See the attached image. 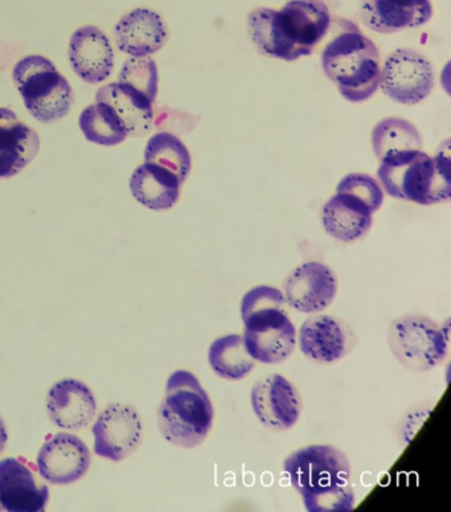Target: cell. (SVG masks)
<instances>
[{"label":"cell","instance_id":"6da1fadb","mask_svg":"<svg viewBox=\"0 0 451 512\" xmlns=\"http://www.w3.org/2000/svg\"><path fill=\"white\" fill-rule=\"evenodd\" d=\"M331 14L322 0H289L281 10L258 7L248 15L250 39L264 56L295 61L326 38Z\"/></svg>","mask_w":451,"mask_h":512},{"label":"cell","instance_id":"cb8c5ba5","mask_svg":"<svg viewBox=\"0 0 451 512\" xmlns=\"http://www.w3.org/2000/svg\"><path fill=\"white\" fill-rule=\"evenodd\" d=\"M208 362L219 378L240 382L252 374L256 360L246 351L243 335H225L217 338L208 351Z\"/></svg>","mask_w":451,"mask_h":512},{"label":"cell","instance_id":"603a6c76","mask_svg":"<svg viewBox=\"0 0 451 512\" xmlns=\"http://www.w3.org/2000/svg\"><path fill=\"white\" fill-rule=\"evenodd\" d=\"M96 101L105 102L116 110L127 133L133 137H142L153 128V102L133 86L122 83L102 86L96 94Z\"/></svg>","mask_w":451,"mask_h":512},{"label":"cell","instance_id":"9c48e42d","mask_svg":"<svg viewBox=\"0 0 451 512\" xmlns=\"http://www.w3.org/2000/svg\"><path fill=\"white\" fill-rule=\"evenodd\" d=\"M379 88L399 104H420L432 93L434 69L422 53L408 48L397 49L381 68Z\"/></svg>","mask_w":451,"mask_h":512},{"label":"cell","instance_id":"484cf974","mask_svg":"<svg viewBox=\"0 0 451 512\" xmlns=\"http://www.w3.org/2000/svg\"><path fill=\"white\" fill-rule=\"evenodd\" d=\"M372 149L376 157L405 150H422V138L416 126L403 118L391 117L380 121L372 130Z\"/></svg>","mask_w":451,"mask_h":512},{"label":"cell","instance_id":"ac0fdd59","mask_svg":"<svg viewBox=\"0 0 451 512\" xmlns=\"http://www.w3.org/2000/svg\"><path fill=\"white\" fill-rule=\"evenodd\" d=\"M118 49L133 57H147L163 48L168 39L166 23L157 12L137 8L122 16L114 28Z\"/></svg>","mask_w":451,"mask_h":512},{"label":"cell","instance_id":"f1b7e54d","mask_svg":"<svg viewBox=\"0 0 451 512\" xmlns=\"http://www.w3.org/2000/svg\"><path fill=\"white\" fill-rule=\"evenodd\" d=\"M336 192L352 195L362 200L364 204H367L372 214L379 211L384 203V191L380 183L375 178H372V176L360 174V172L344 176L340 180Z\"/></svg>","mask_w":451,"mask_h":512},{"label":"cell","instance_id":"8fae6325","mask_svg":"<svg viewBox=\"0 0 451 512\" xmlns=\"http://www.w3.org/2000/svg\"><path fill=\"white\" fill-rule=\"evenodd\" d=\"M257 419L266 428L289 430L302 413V400L297 388L281 375H270L254 384L250 393Z\"/></svg>","mask_w":451,"mask_h":512},{"label":"cell","instance_id":"44dd1931","mask_svg":"<svg viewBox=\"0 0 451 512\" xmlns=\"http://www.w3.org/2000/svg\"><path fill=\"white\" fill-rule=\"evenodd\" d=\"M372 211L367 204L355 196L340 194L332 196L322 210L325 231L343 243H354L362 239L372 227Z\"/></svg>","mask_w":451,"mask_h":512},{"label":"cell","instance_id":"277c9868","mask_svg":"<svg viewBox=\"0 0 451 512\" xmlns=\"http://www.w3.org/2000/svg\"><path fill=\"white\" fill-rule=\"evenodd\" d=\"M339 23L342 30L322 52L323 72L347 101L363 102L379 89L380 52L350 20Z\"/></svg>","mask_w":451,"mask_h":512},{"label":"cell","instance_id":"30bf717a","mask_svg":"<svg viewBox=\"0 0 451 512\" xmlns=\"http://www.w3.org/2000/svg\"><path fill=\"white\" fill-rule=\"evenodd\" d=\"M92 432L97 456L120 462L141 445L142 420L137 409L130 405L112 404L98 416Z\"/></svg>","mask_w":451,"mask_h":512},{"label":"cell","instance_id":"2e32d148","mask_svg":"<svg viewBox=\"0 0 451 512\" xmlns=\"http://www.w3.org/2000/svg\"><path fill=\"white\" fill-rule=\"evenodd\" d=\"M49 419L65 430H80L92 423L97 401L92 389L76 379H64L52 385L47 397Z\"/></svg>","mask_w":451,"mask_h":512},{"label":"cell","instance_id":"f546056e","mask_svg":"<svg viewBox=\"0 0 451 512\" xmlns=\"http://www.w3.org/2000/svg\"><path fill=\"white\" fill-rule=\"evenodd\" d=\"M8 440V434L4 421L0 419V454H2L4 448H6Z\"/></svg>","mask_w":451,"mask_h":512},{"label":"cell","instance_id":"7c38bea8","mask_svg":"<svg viewBox=\"0 0 451 512\" xmlns=\"http://www.w3.org/2000/svg\"><path fill=\"white\" fill-rule=\"evenodd\" d=\"M336 293V276L322 262L310 261L299 265L285 281V301L299 313H321L335 301Z\"/></svg>","mask_w":451,"mask_h":512},{"label":"cell","instance_id":"9a60e30c","mask_svg":"<svg viewBox=\"0 0 451 512\" xmlns=\"http://www.w3.org/2000/svg\"><path fill=\"white\" fill-rule=\"evenodd\" d=\"M432 16V0H360V19L379 34L424 26Z\"/></svg>","mask_w":451,"mask_h":512},{"label":"cell","instance_id":"3957f363","mask_svg":"<svg viewBox=\"0 0 451 512\" xmlns=\"http://www.w3.org/2000/svg\"><path fill=\"white\" fill-rule=\"evenodd\" d=\"M285 296L273 286H256L241 301L246 351L256 362L278 364L297 346V330L285 309Z\"/></svg>","mask_w":451,"mask_h":512},{"label":"cell","instance_id":"ffe728a7","mask_svg":"<svg viewBox=\"0 0 451 512\" xmlns=\"http://www.w3.org/2000/svg\"><path fill=\"white\" fill-rule=\"evenodd\" d=\"M299 348L302 354L317 363H335L347 354L346 329L330 315H315L299 329Z\"/></svg>","mask_w":451,"mask_h":512},{"label":"cell","instance_id":"4fadbf2b","mask_svg":"<svg viewBox=\"0 0 451 512\" xmlns=\"http://www.w3.org/2000/svg\"><path fill=\"white\" fill-rule=\"evenodd\" d=\"M88 446L73 434L59 433L41 446L38 469L52 485H71L85 477L90 468Z\"/></svg>","mask_w":451,"mask_h":512},{"label":"cell","instance_id":"83f0119b","mask_svg":"<svg viewBox=\"0 0 451 512\" xmlns=\"http://www.w3.org/2000/svg\"><path fill=\"white\" fill-rule=\"evenodd\" d=\"M118 83L133 86L154 104L159 85L157 63L149 57H131L123 64Z\"/></svg>","mask_w":451,"mask_h":512},{"label":"cell","instance_id":"4316f807","mask_svg":"<svg viewBox=\"0 0 451 512\" xmlns=\"http://www.w3.org/2000/svg\"><path fill=\"white\" fill-rule=\"evenodd\" d=\"M145 161L174 172L182 183L186 182L192 167L187 146L171 133H158L150 138L145 150Z\"/></svg>","mask_w":451,"mask_h":512},{"label":"cell","instance_id":"5bb4252c","mask_svg":"<svg viewBox=\"0 0 451 512\" xmlns=\"http://www.w3.org/2000/svg\"><path fill=\"white\" fill-rule=\"evenodd\" d=\"M48 502L47 485L26 462L19 458L0 461V511L40 512Z\"/></svg>","mask_w":451,"mask_h":512},{"label":"cell","instance_id":"8992f818","mask_svg":"<svg viewBox=\"0 0 451 512\" xmlns=\"http://www.w3.org/2000/svg\"><path fill=\"white\" fill-rule=\"evenodd\" d=\"M213 425L208 393L190 371L178 370L167 380L158 411V427L164 440L178 448L202 445Z\"/></svg>","mask_w":451,"mask_h":512},{"label":"cell","instance_id":"5b68a950","mask_svg":"<svg viewBox=\"0 0 451 512\" xmlns=\"http://www.w3.org/2000/svg\"><path fill=\"white\" fill-rule=\"evenodd\" d=\"M377 178L392 198L432 206L451 198L449 143L437 157L405 150L381 159Z\"/></svg>","mask_w":451,"mask_h":512},{"label":"cell","instance_id":"e0dca14e","mask_svg":"<svg viewBox=\"0 0 451 512\" xmlns=\"http://www.w3.org/2000/svg\"><path fill=\"white\" fill-rule=\"evenodd\" d=\"M69 61L85 83L100 84L109 79L114 68V53L108 36L97 27L80 28L69 44Z\"/></svg>","mask_w":451,"mask_h":512},{"label":"cell","instance_id":"7402d4cb","mask_svg":"<svg viewBox=\"0 0 451 512\" xmlns=\"http://www.w3.org/2000/svg\"><path fill=\"white\" fill-rule=\"evenodd\" d=\"M183 183L174 172L154 163H143L133 172L130 190L143 206L154 211H166L178 203Z\"/></svg>","mask_w":451,"mask_h":512},{"label":"cell","instance_id":"52a82bcc","mask_svg":"<svg viewBox=\"0 0 451 512\" xmlns=\"http://www.w3.org/2000/svg\"><path fill=\"white\" fill-rule=\"evenodd\" d=\"M14 81L28 112L44 124H52L71 112L75 96L67 79L51 60L28 56L14 68Z\"/></svg>","mask_w":451,"mask_h":512},{"label":"cell","instance_id":"d6986e66","mask_svg":"<svg viewBox=\"0 0 451 512\" xmlns=\"http://www.w3.org/2000/svg\"><path fill=\"white\" fill-rule=\"evenodd\" d=\"M39 150L38 133L12 110L0 108V178H12L26 169Z\"/></svg>","mask_w":451,"mask_h":512},{"label":"cell","instance_id":"7a4b0ae2","mask_svg":"<svg viewBox=\"0 0 451 512\" xmlns=\"http://www.w3.org/2000/svg\"><path fill=\"white\" fill-rule=\"evenodd\" d=\"M284 469L310 512H350L355 493L346 454L330 445H311L291 453Z\"/></svg>","mask_w":451,"mask_h":512},{"label":"cell","instance_id":"ba28073f","mask_svg":"<svg viewBox=\"0 0 451 512\" xmlns=\"http://www.w3.org/2000/svg\"><path fill=\"white\" fill-rule=\"evenodd\" d=\"M392 354L408 370L429 371L448 356V338L441 327L421 315L396 319L388 331Z\"/></svg>","mask_w":451,"mask_h":512},{"label":"cell","instance_id":"d4e9b609","mask_svg":"<svg viewBox=\"0 0 451 512\" xmlns=\"http://www.w3.org/2000/svg\"><path fill=\"white\" fill-rule=\"evenodd\" d=\"M80 129L89 142L101 146L120 145L127 137V129L116 110L105 102L96 101L81 113Z\"/></svg>","mask_w":451,"mask_h":512}]
</instances>
